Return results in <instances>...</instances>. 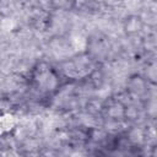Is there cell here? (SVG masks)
Returning <instances> with one entry per match:
<instances>
[{
  "label": "cell",
  "mask_w": 157,
  "mask_h": 157,
  "mask_svg": "<svg viewBox=\"0 0 157 157\" xmlns=\"http://www.w3.org/2000/svg\"><path fill=\"white\" fill-rule=\"evenodd\" d=\"M53 4L55 7H59V9H70L74 4V0H53Z\"/></svg>",
  "instance_id": "cell-2"
},
{
  "label": "cell",
  "mask_w": 157,
  "mask_h": 157,
  "mask_svg": "<svg viewBox=\"0 0 157 157\" xmlns=\"http://www.w3.org/2000/svg\"><path fill=\"white\" fill-rule=\"evenodd\" d=\"M37 81L38 85L45 91H52L56 86V77L53 75L52 71H42L37 77Z\"/></svg>",
  "instance_id": "cell-1"
}]
</instances>
